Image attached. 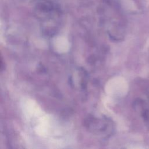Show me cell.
Here are the masks:
<instances>
[{
	"label": "cell",
	"instance_id": "cell-1",
	"mask_svg": "<svg viewBox=\"0 0 149 149\" xmlns=\"http://www.w3.org/2000/svg\"><path fill=\"white\" fill-rule=\"evenodd\" d=\"M84 125L92 134L102 138L110 137L115 131L113 122L106 116L89 115L84 119Z\"/></svg>",
	"mask_w": 149,
	"mask_h": 149
}]
</instances>
